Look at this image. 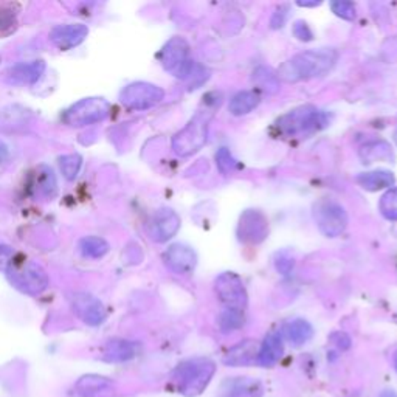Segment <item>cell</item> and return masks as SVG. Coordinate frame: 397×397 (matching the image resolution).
<instances>
[{
    "label": "cell",
    "mask_w": 397,
    "mask_h": 397,
    "mask_svg": "<svg viewBox=\"0 0 397 397\" xmlns=\"http://www.w3.org/2000/svg\"><path fill=\"white\" fill-rule=\"evenodd\" d=\"M339 59V53L334 49H318L298 53L287 59L279 67L278 78L287 83H297L302 79H312L326 75Z\"/></svg>",
    "instance_id": "cell-1"
},
{
    "label": "cell",
    "mask_w": 397,
    "mask_h": 397,
    "mask_svg": "<svg viewBox=\"0 0 397 397\" xmlns=\"http://www.w3.org/2000/svg\"><path fill=\"white\" fill-rule=\"evenodd\" d=\"M214 373H216V365L211 360L191 359L180 363L172 374V379L181 394L194 397L205 391Z\"/></svg>",
    "instance_id": "cell-2"
},
{
    "label": "cell",
    "mask_w": 397,
    "mask_h": 397,
    "mask_svg": "<svg viewBox=\"0 0 397 397\" xmlns=\"http://www.w3.org/2000/svg\"><path fill=\"white\" fill-rule=\"evenodd\" d=\"M6 278L13 287L29 295H39L49 286V275L44 270V267L26 258L15 257L6 268Z\"/></svg>",
    "instance_id": "cell-3"
},
{
    "label": "cell",
    "mask_w": 397,
    "mask_h": 397,
    "mask_svg": "<svg viewBox=\"0 0 397 397\" xmlns=\"http://www.w3.org/2000/svg\"><path fill=\"white\" fill-rule=\"evenodd\" d=\"M329 123L325 112L315 109L312 106H305L300 109L291 111L278 120V129L286 137L309 136V133L323 129Z\"/></svg>",
    "instance_id": "cell-4"
},
{
    "label": "cell",
    "mask_w": 397,
    "mask_h": 397,
    "mask_svg": "<svg viewBox=\"0 0 397 397\" xmlns=\"http://www.w3.org/2000/svg\"><path fill=\"white\" fill-rule=\"evenodd\" d=\"M211 113L200 111L191 118L184 129L177 132L172 138V149L180 157H188L204 147L208 138Z\"/></svg>",
    "instance_id": "cell-5"
},
{
    "label": "cell",
    "mask_w": 397,
    "mask_h": 397,
    "mask_svg": "<svg viewBox=\"0 0 397 397\" xmlns=\"http://www.w3.org/2000/svg\"><path fill=\"white\" fill-rule=\"evenodd\" d=\"M111 113V104L104 98H84L64 113V121L72 127L92 126L104 121Z\"/></svg>",
    "instance_id": "cell-6"
},
{
    "label": "cell",
    "mask_w": 397,
    "mask_h": 397,
    "mask_svg": "<svg viewBox=\"0 0 397 397\" xmlns=\"http://www.w3.org/2000/svg\"><path fill=\"white\" fill-rule=\"evenodd\" d=\"M314 219L320 232L327 238L340 236L348 227L345 208L332 199H321L314 205Z\"/></svg>",
    "instance_id": "cell-7"
},
{
    "label": "cell",
    "mask_w": 397,
    "mask_h": 397,
    "mask_svg": "<svg viewBox=\"0 0 397 397\" xmlns=\"http://www.w3.org/2000/svg\"><path fill=\"white\" fill-rule=\"evenodd\" d=\"M160 63L177 78H188L193 75L194 63L190 59V45L184 38H172L168 40L160 51Z\"/></svg>",
    "instance_id": "cell-8"
},
{
    "label": "cell",
    "mask_w": 397,
    "mask_h": 397,
    "mask_svg": "<svg viewBox=\"0 0 397 397\" xmlns=\"http://www.w3.org/2000/svg\"><path fill=\"white\" fill-rule=\"evenodd\" d=\"M163 98H165L163 89H160V87L149 83H143V81L126 86L120 93L121 103L131 111L151 109V107L161 103Z\"/></svg>",
    "instance_id": "cell-9"
},
{
    "label": "cell",
    "mask_w": 397,
    "mask_h": 397,
    "mask_svg": "<svg viewBox=\"0 0 397 397\" xmlns=\"http://www.w3.org/2000/svg\"><path fill=\"white\" fill-rule=\"evenodd\" d=\"M216 292L219 300L224 302L227 309L233 311H244L247 306V291L242 279L236 273L225 272L218 277L216 279Z\"/></svg>",
    "instance_id": "cell-10"
},
{
    "label": "cell",
    "mask_w": 397,
    "mask_h": 397,
    "mask_svg": "<svg viewBox=\"0 0 397 397\" xmlns=\"http://www.w3.org/2000/svg\"><path fill=\"white\" fill-rule=\"evenodd\" d=\"M268 220L258 210H247L242 213L238 224V238L248 245L261 244L267 238Z\"/></svg>",
    "instance_id": "cell-11"
},
{
    "label": "cell",
    "mask_w": 397,
    "mask_h": 397,
    "mask_svg": "<svg viewBox=\"0 0 397 397\" xmlns=\"http://www.w3.org/2000/svg\"><path fill=\"white\" fill-rule=\"evenodd\" d=\"M72 307L78 317L89 326H99L106 320V309L97 297L87 292H75L72 295Z\"/></svg>",
    "instance_id": "cell-12"
},
{
    "label": "cell",
    "mask_w": 397,
    "mask_h": 397,
    "mask_svg": "<svg viewBox=\"0 0 397 397\" xmlns=\"http://www.w3.org/2000/svg\"><path fill=\"white\" fill-rule=\"evenodd\" d=\"M87 35H89V29L84 24H64L56 25L50 31V40L56 49L67 51L83 44Z\"/></svg>",
    "instance_id": "cell-13"
},
{
    "label": "cell",
    "mask_w": 397,
    "mask_h": 397,
    "mask_svg": "<svg viewBox=\"0 0 397 397\" xmlns=\"http://www.w3.org/2000/svg\"><path fill=\"white\" fill-rule=\"evenodd\" d=\"M180 228V218L170 208H161L156 211L149 222V234L156 242L170 241Z\"/></svg>",
    "instance_id": "cell-14"
},
{
    "label": "cell",
    "mask_w": 397,
    "mask_h": 397,
    "mask_svg": "<svg viewBox=\"0 0 397 397\" xmlns=\"http://www.w3.org/2000/svg\"><path fill=\"white\" fill-rule=\"evenodd\" d=\"M165 262L174 273L188 275L197 264V257L191 247L184 244H174L165 252Z\"/></svg>",
    "instance_id": "cell-15"
},
{
    "label": "cell",
    "mask_w": 397,
    "mask_h": 397,
    "mask_svg": "<svg viewBox=\"0 0 397 397\" xmlns=\"http://www.w3.org/2000/svg\"><path fill=\"white\" fill-rule=\"evenodd\" d=\"M44 70V60L20 63L10 67V69L5 72V81L13 86H33L42 76Z\"/></svg>",
    "instance_id": "cell-16"
},
{
    "label": "cell",
    "mask_w": 397,
    "mask_h": 397,
    "mask_svg": "<svg viewBox=\"0 0 397 397\" xmlns=\"http://www.w3.org/2000/svg\"><path fill=\"white\" fill-rule=\"evenodd\" d=\"M264 387L258 379L233 378L220 385L219 397H262Z\"/></svg>",
    "instance_id": "cell-17"
},
{
    "label": "cell",
    "mask_w": 397,
    "mask_h": 397,
    "mask_svg": "<svg viewBox=\"0 0 397 397\" xmlns=\"http://www.w3.org/2000/svg\"><path fill=\"white\" fill-rule=\"evenodd\" d=\"M261 345L254 340H244L233 346L225 355V365L228 366H248L258 360Z\"/></svg>",
    "instance_id": "cell-18"
},
{
    "label": "cell",
    "mask_w": 397,
    "mask_h": 397,
    "mask_svg": "<svg viewBox=\"0 0 397 397\" xmlns=\"http://www.w3.org/2000/svg\"><path fill=\"white\" fill-rule=\"evenodd\" d=\"M31 186L33 191H35L39 197L42 199L55 197L58 190L55 172H53L49 166H39L35 172V176H33Z\"/></svg>",
    "instance_id": "cell-19"
},
{
    "label": "cell",
    "mask_w": 397,
    "mask_h": 397,
    "mask_svg": "<svg viewBox=\"0 0 397 397\" xmlns=\"http://www.w3.org/2000/svg\"><path fill=\"white\" fill-rule=\"evenodd\" d=\"M282 353H284V348H282V340L279 335L278 334L267 335L259 349L258 363L264 368L273 366L275 363H278V360L282 357Z\"/></svg>",
    "instance_id": "cell-20"
},
{
    "label": "cell",
    "mask_w": 397,
    "mask_h": 397,
    "mask_svg": "<svg viewBox=\"0 0 397 397\" xmlns=\"http://www.w3.org/2000/svg\"><path fill=\"white\" fill-rule=\"evenodd\" d=\"M111 389L112 382L106 378H101V375H84L76 383V393L81 397H101Z\"/></svg>",
    "instance_id": "cell-21"
},
{
    "label": "cell",
    "mask_w": 397,
    "mask_h": 397,
    "mask_svg": "<svg viewBox=\"0 0 397 397\" xmlns=\"http://www.w3.org/2000/svg\"><path fill=\"white\" fill-rule=\"evenodd\" d=\"M138 353V345L129 340H112L106 345L104 359L107 362H127Z\"/></svg>",
    "instance_id": "cell-22"
},
{
    "label": "cell",
    "mask_w": 397,
    "mask_h": 397,
    "mask_svg": "<svg viewBox=\"0 0 397 397\" xmlns=\"http://www.w3.org/2000/svg\"><path fill=\"white\" fill-rule=\"evenodd\" d=\"M359 156L363 163H374V161H393L394 152L387 141L375 140L360 147Z\"/></svg>",
    "instance_id": "cell-23"
},
{
    "label": "cell",
    "mask_w": 397,
    "mask_h": 397,
    "mask_svg": "<svg viewBox=\"0 0 397 397\" xmlns=\"http://www.w3.org/2000/svg\"><path fill=\"white\" fill-rule=\"evenodd\" d=\"M314 335V327L311 326V323L297 318L291 323H287L284 326V337L292 343L293 346H301L312 339Z\"/></svg>",
    "instance_id": "cell-24"
},
{
    "label": "cell",
    "mask_w": 397,
    "mask_h": 397,
    "mask_svg": "<svg viewBox=\"0 0 397 397\" xmlns=\"http://www.w3.org/2000/svg\"><path fill=\"white\" fill-rule=\"evenodd\" d=\"M394 174L391 171H371L357 176V184L368 191H379L389 188L394 184Z\"/></svg>",
    "instance_id": "cell-25"
},
{
    "label": "cell",
    "mask_w": 397,
    "mask_h": 397,
    "mask_svg": "<svg viewBox=\"0 0 397 397\" xmlns=\"http://www.w3.org/2000/svg\"><path fill=\"white\" fill-rule=\"evenodd\" d=\"M78 248L84 258L99 259L109 253L111 245L107 244L106 239L99 236H86L79 241Z\"/></svg>",
    "instance_id": "cell-26"
},
{
    "label": "cell",
    "mask_w": 397,
    "mask_h": 397,
    "mask_svg": "<svg viewBox=\"0 0 397 397\" xmlns=\"http://www.w3.org/2000/svg\"><path fill=\"white\" fill-rule=\"evenodd\" d=\"M258 104H259L258 93H254L252 90H244V92L236 93V95L232 98L228 109H230L233 115L241 117V115H245V113L248 112H252Z\"/></svg>",
    "instance_id": "cell-27"
},
{
    "label": "cell",
    "mask_w": 397,
    "mask_h": 397,
    "mask_svg": "<svg viewBox=\"0 0 397 397\" xmlns=\"http://www.w3.org/2000/svg\"><path fill=\"white\" fill-rule=\"evenodd\" d=\"M83 166V157L79 154H67V156L59 157V168L63 176L67 180H75Z\"/></svg>",
    "instance_id": "cell-28"
},
{
    "label": "cell",
    "mask_w": 397,
    "mask_h": 397,
    "mask_svg": "<svg viewBox=\"0 0 397 397\" xmlns=\"http://www.w3.org/2000/svg\"><path fill=\"white\" fill-rule=\"evenodd\" d=\"M17 29V16L8 5H0V38H8Z\"/></svg>",
    "instance_id": "cell-29"
},
{
    "label": "cell",
    "mask_w": 397,
    "mask_h": 397,
    "mask_svg": "<svg viewBox=\"0 0 397 397\" xmlns=\"http://www.w3.org/2000/svg\"><path fill=\"white\" fill-rule=\"evenodd\" d=\"M382 216L388 220H397V188H391L383 194L379 202Z\"/></svg>",
    "instance_id": "cell-30"
},
{
    "label": "cell",
    "mask_w": 397,
    "mask_h": 397,
    "mask_svg": "<svg viewBox=\"0 0 397 397\" xmlns=\"http://www.w3.org/2000/svg\"><path fill=\"white\" fill-rule=\"evenodd\" d=\"M242 325H244V315L241 311H233V309H227L220 314L219 317V327L224 332L236 331Z\"/></svg>",
    "instance_id": "cell-31"
},
{
    "label": "cell",
    "mask_w": 397,
    "mask_h": 397,
    "mask_svg": "<svg viewBox=\"0 0 397 397\" xmlns=\"http://www.w3.org/2000/svg\"><path fill=\"white\" fill-rule=\"evenodd\" d=\"M277 75L266 69V67H259V69L253 73V79L257 81L258 86L261 89H264L268 93H273L278 90V81H277Z\"/></svg>",
    "instance_id": "cell-32"
},
{
    "label": "cell",
    "mask_w": 397,
    "mask_h": 397,
    "mask_svg": "<svg viewBox=\"0 0 397 397\" xmlns=\"http://www.w3.org/2000/svg\"><path fill=\"white\" fill-rule=\"evenodd\" d=\"M216 163L219 171L222 174H232L238 170V161L234 160L232 156V152L227 149V147H220L216 154Z\"/></svg>",
    "instance_id": "cell-33"
},
{
    "label": "cell",
    "mask_w": 397,
    "mask_h": 397,
    "mask_svg": "<svg viewBox=\"0 0 397 397\" xmlns=\"http://www.w3.org/2000/svg\"><path fill=\"white\" fill-rule=\"evenodd\" d=\"M331 8L335 15L341 19H345V20H354L355 19V6L353 2H345V0H340V2H332Z\"/></svg>",
    "instance_id": "cell-34"
},
{
    "label": "cell",
    "mask_w": 397,
    "mask_h": 397,
    "mask_svg": "<svg viewBox=\"0 0 397 397\" xmlns=\"http://www.w3.org/2000/svg\"><path fill=\"white\" fill-rule=\"evenodd\" d=\"M275 266H277V270L281 275H287V273H291V270L293 268L295 261H293V258L287 257L286 253H281V254H278L277 261H275Z\"/></svg>",
    "instance_id": "cell-35"
},
{
    "label": "cell",
    "mask_w": 397,
    "mask_h": 397,
    "mask_svg": "<svg viewBox=\"0 0 397 397\" xmlns=\"http://www.w3.org/2000/svg\"><path fill=\"white\" fill-rule=\"evenodd\" d=\"M293 35L297 36L300 40H312V38H314L312 30L309 29V25L306 22H302V20L295 22Z\"/></svg>",
    "instance_id": "cell-36"
},
{
    "label": "cell",
    "mask_w": 397,
    "mask_h": 397,
    "mask_svg": "<svg viewBox=\"0 0 397 397\" xmlns=\"http://www.w3.org/2000/svg\"><path fill=\"white\" fill-rule=\"evenodd\" d=\"M287 16H289V6L287 5H281L279 8L275 11V15H273V17L270 20L272 29H281V26L284 25Z\"/></svg>",
    "instance_id": "cell-37"
},
{
    "label": "cell",
    "mask_w": 397,
    "mask_h": 397,
    "mask_svg": "<svg viewBox=\"0 0 397 397\" xmlns=\"http://www.w3.org/2000/svg\"><path fill=\"white\" fill-rule=\"evenodd\" d=\"M13 259H15V252H13V248H10L8 245L0 244V268H2V270H6Z\"/></svg>",
    "instance_id": "cell-38"
},
{
    "label": "cell",
    "mask_w": 397,
    "mask_h": 397,
    "mask_svg": "<svg viewBox=\"0 0 397 397\" xmlns=\"http://www.w3.org/2000/svg\"><path fill=\"white\" fill-rule=\"evenodd\" d=\"M331 341L339 349H343V351H345V349L351 348V339H349V335L345 334V332H334L331 335Z\"/></svg>",
    "instance_id": "cell-39"
},
{
    "label": "cell",
    "mask_w": 397,
    "mask_h": 397,
    "mask_svg": "<svg viewBox=\"0 0 397 397\" xmlns=\"http://www.w3.org/2000/svg\"><path fill=\"white\" fill-rule=\"evenodd\" d=\"M6 159V147L3 145H0V163Z\"/></svg>",
    "instance_id": "cell-40"
},
{
    "label": "cell",
    "mask_w": 397,
    "mask_h": 397,
    "mask_svg": "<svg viewBox=\"0 0 397 397\" xmlns=\"http://www.w3.org/2000/svg\"><path fill=\"white\" fill-rule=\"evenodd\" d=\"M380 397H397V394L394 391H389V389H387V391H383L380 394Z\"/></svg>",
    "instance_id": "cell-41"
},
{
    "label": "cell",
    "mask_w": 397,
    "mask_h": 397,
    "mask_svg": "<svg viewBox=\"0 0 397 397\" xmlns=\"http://www.w3.org/2000/svg\"><path fill=\"white\" fill-rule=\"evenodd\" d=\"M394 368H396V371H397V353L394 354Z\"/></svg>",
    "instance_id": "cell-42"
},
{
    "label": "cell",
    "mask_w": 397,
    "mask_h": 397,
    "mask_svg": "<svg viewBox=\"0 0 397 397\" xmlns=\"http://www.w3.org/2000/svg\"><path fill=\"white\" fill-rule=\"evenodd\" d=\"M394 141H396V145H397V127H396V131H394Z\"/></svg>",
    "instance_id": "cell-43"
}]
</instances>
